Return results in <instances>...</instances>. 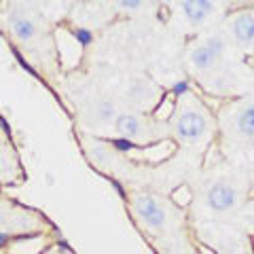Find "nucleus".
Segmentation results:
<instances>
[{
  "instance_id": "nucleus-1",
  "label": "nucleus",
  "mask_w": 254,
  "mask_h": 254,
  "mask_svg": "<svg viewBox=\"0 0 254 254\" xmlns=\"http://www.w3.org/2000/svg\"><path fill=\"white\" fill-rule=\"evenodd\" d=\"M174 131H176L178 140L187 142V144H195L208 131V121H205L203 113H199V110L187 108L178 115L176 123H174Z\"/></svg>"
},
{
  "instance_id": "nucleus-2",
  "label": "nucleus",
  "mask_w": 254,
  "mask_h": 254,
  "mask_svg": "<svg viewBox=\"0 0 254 254\" xmlns=\"http://www.w3.org/2000/svg\"><path fill=\"white\" fill-rule=\"evenodd\" d=\"M133 212H136L138 220L144 227H148L150 231H159L165 225V210L155 197H150L146 193H142L133 199Z\"/></svg>"
},
{
  "instance_id": "nucleus-3",
  "label": "nucleus",
  "mask_w": 254,
  "mask_h": 254,
  "mask_svg": "<svg viewBox=\"0 0 254 254\" xmlns=\"http://www.w3.org/2000/svg\"><path fill=\"white\" fill-rule=\"evenodd\" d=\"M205 201H208V205L214 212H227V210H231L235 205L237 193H235V189L229 185V182H216V185L210 187Z\"/></svg>"
},
{
  "instance_id": "nucleus-4",
  "label": "nucleus",
  "mask_w": 254,
  "mask_h": 254,
  "mask_svg": "<svg viewBox=\"0 0 254 254\" xmlns=\"http://www.w3.org/2000/svg\"><path fill=\"white\" fill-rule=\"evenodd\" d=\"M180 6L190 26H201L214 13V2H210V0H185Z\"/></svg>"
},
{
  "instance_id": "nucleus-5",
  "label": "nucleus",
  "mask_w": 254,
  "mask_h": 254,
  "mask_svg": "<svg viewBox=\"0 0 254 254\" xmlns=\"http://www.w3.org/2000/svg\"><path fill=\"white\" fill-rule=\"evenodd\" d=\"M231 34L240 45H252L254 43V15L237 13L231 19Z\"/></svg>"
},
{
  "instance_id": "nucleus-6",
  "label": "nucleus",
  "mask_w": 254,
  "mask_h": 254,
  "mask_svg": "<svg viewBox=\"0 0 254 254\" xmlns=\"http://www.w3.org/2000/svg\"><path fill=\"white\" fill-rule=\"evenodd\" d=\"M115 129L117 133L121 136L123 140H138L142 136V131H144V125H142V121L136 117V115H131V113H121L117 117V121H115Z\"/></svg>"
},
{
  "instance_id": "nucleus-7",
  "label": "nucleus",
  "mask_w": 254,
  "mask_h": 254,
  "mask_svg": "<svg viewBox=\"0 0 254 254\" xmlns=\"http://www.w3.org/2000/svg\"><path fill=\"white\" fill-rule=\"evenodd\" d=\"M11 30L15 38H17L19 43H28L32 38L36 36V23L32 21L30 17L26 15H19V13H11Z\"/></svg>"
},
{
  "instance_id": "nucleus-8",
  "label": "nucleus",
  "mask_w": 254,
  "mask_h": 254,
  "mask_svg": "<svg viewBox=\"0 0 254 254\" xmlns=\"http://www.w3.org/2000/svg\"><path fill=\"white\" fill-rule=\"evenodd\" d=\"M216 62H218V58L205 45H199L190 51V64H193L197 70H210Z\"/></svg>"
},
{
  "instance_id": "nucleus-9",
  "label": "nucleus",
  "mask_w": 254,
  "mask_h": 254,
  "mask_svg": "<svg viewBox=\"0 0 254 254\" xmlns=\"http://www.w3.org/2000/svg\"><path fill=\"white\" fill-rule=\"evenodd\" d=\"M237 131L244 138H254V106H246L240 115H237Z\"/></svg>"
},
{
  "instance_id": "nucleus-10",
  "label": "nucleus",
  "mask_w": 254,
  "mask_h": 254,
  "mask_svg": "<svg viewBox=\"0 0 254 254\" xmlns=\"http://www.w3.org/2000/svg\"><path fill=\"white\" fill-rule=\"evenodd\" d=\"M93 115H95V119H98V123H104V125L110 123V121H117V117H119L117 104L113 100H102V102L95 104Z\"/></svg>"
},
{
  "instance_id": "nucleus-11",
  "label": "nucleus",
  "mask_w": 254,
  "mask_h": 254,
  "mask_svg": "<svg viewBox=\"0 0 254 254\" xmlns=\"http://www.w3.org/2000/svg\"><path fill=\"white\" fill-rule=\"evenodd\" d=\"M150 95V85L146 81H136L129 89H127V102H131V104H142L146 98Z\"/></svg>"
},
{
  "instance_id": "nucleus-12",
  "label": "nucleus",
  "mask_w": 254,
  "mask_h": 254,
  "mask_svg": "<svg viewBox=\"0 0 254 254\" xmlns=\"http://www.w3.org/2000/svg\"><path fill=\"white\" fill-rule=\"evenodd\" d=\"M208 49L216 55V58L220 60L222 58V53H225V41H222L220 36H210V38H205V43H203Z\"/></svg>"
},
{
  "instance_id": "nucleus-13",
  "label": "nucleus",
  "mask_w": 254,
  "mask_h": 254,
  "mask_svg": "<svg viewBox=\"0 0 254 254\" xmlns=\"http://www.w3.org/2000/svg\"><path fill=\"white\" fill-rule=\"evenodd\" d=\"M89 157H91L98 165H106V161H110V155H108L102 146H95V148L91 150V153H89Z\"/></svg>"
},
{
  "instance_id": "nucleus-14",
  "label": "nucleus",
  "mask_w": 254,
  "mask_h": 254,
  "mask_svg": "<svg viewBox=\"0 0 254 254\" xmlns=\"http://www.w3.org/2000/svg\"><path fill=\"white\" fill-rule=\"evenodd\" d=\"M174 201L178 205H187L190 201V195H189V187H178L174 190Z\"/></svg>"
},
{
  "instance_id": "nucleus-15",
  "label": "nucleus",
  "mask_w": 254,
  "mask_h": 254,
  "mask_svg": "<svg viewBox=\"0 0 254 254\" xmlns=\"http://www.w3.org/2000/svg\"><path fill=\"white\" fill-rule=\"evenodd\" d=\"M119 6L125 9V11H138V9H142V2L140 0H121Z\"/></svg>"
},
{
  "instance_id": "nucleus-16",
  "label": "nucleus",
  "mask_w": 254,
  "mask_h": 254,
  "mask_svg": "<svg viewBox=\"0 0 254 254\" xmlns=\"http://www.w3.org/2000/svg\"><path fill=\"white\" fill-rule=\"evenodd\" d=\"M113 146L119 148V150H131V148H133L131 142H129V140H123V138H121V140H115V142H113Z\"/></svg>"
},
{
  "instance_id": "nucleus-17",
  "label": "nucleus",
  "mask_w": 254,
  "mask_h": 254,
  "mask_svg": "<svg viewBox=\"0 0 254 254\" xmlns=\"http://www.w3.org/2000/svg\"><path fill=\"white\" fill-rule=\"evenodd\" d=\"M187 89H189V85H187L185 81H180V83L174 85V93H176V95H182V93H185Z\"/></svg>"
},
{
  "instance_id": "nucleus-18",
  "label": "nucleus",
  "mask_w": 254,
  "mask_h": 254,
  "mask_svg": "<svg viewBox=\"0 0 254 254\" xmlns=\"http://www.w3.org/2000/svg\"><path fill=\"white\" fill-rule=\"evenodd\" d=\"M76 36L81 38V43H83V45H87V43H89V38H91V34H89V32H85V30H78V32H76Z\"/></svg>"
},
{
  "instance_id": "nucleus-19",
  "label": "nucleus",
  "mask_w": 254,
  "mask_h": 254,
  "mask_svg": "<svg viewBox=\"0 0 254 254\" xmlns=\"http://www.w3.org/2000/svg\"><path fill=\"white\" fill-rule=\"evenodd\" d=\"M201 254H214V252H210L208 248H205V246H201Z\"/></svg>"
}]
</instances>
